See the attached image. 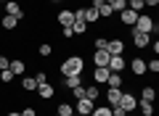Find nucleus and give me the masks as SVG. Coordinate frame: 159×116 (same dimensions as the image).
<instances>
[{
	"instance_id": "f3484780",
	"label": "nucleus",
	"mask_w": 159,
	"mask_h": 116,
	"mask_svg": "<svg viewBox=\"0 0 159 116\" xmlns=\"http://www.w3.org/2000/svg\"><path fill=\"white\" fill-rule=\"evenodd\" d=\"M122 82H125V79H122V74H119V71H111V74H109V79H106L109 87H122Z\"/></svg>"
},
{
	"instance_id": "c9c22d12",
	"label": "nucleus",
	"mask_w": 159,
	"mask_h": 116,
	"mask_svg": "<svg viewBox=\"0 0 159 116\" xmlns=\"http://www.w3.org/2000/svg\"><path fill=\"white\" fill-rule=\"evenodd\" d=\"M34 79H37V84H43V82H48V74L45 71H37V74H34Z\"/></svg>"
},
{
	"instance_id": "bb28decb",
	"label": "nucleus",
	"mask_w": 159,
	"mask_h": 116,
	"mask_svg": "<svg viewBox=\"0 0 159 116\" xmlns=\"http://www.w3.org/2000/svg\"><path fill=\"white\" fill-rule=\"evenodd\" d=\"M109 6H111V11H114V13H122V11L127 8V0H111Z\"/></svg>"
},
{
	"instance_id": "ddd939ff",
	"label": "nucleus",
	"mask_w": 159,
	"mask_h": 116,
	"mask_svg": "<svg viewBox=\"0 0 159 116\" xmlns=\"http://www.w3.org/2000/svg\"><path fill=\"white\" fill-rule=\"evenodd\" d=\"M8 71H13V77L24 74V61H21V58H11V63H8Z\"/></svg>"
},
{
	"instance_id": "2f4dec72",
	"label": "nucleus",
	"mask_w": 159,
	"mask_h": 116,
	"mask_svg": "<svg viewBox=\"0 0 159 116\" xmlns=\"http://www.w3.org/2000/svg\"><path fill=\"white\" fill-rule=\"evenodd\" d=\"M37 53H40V55H51V53H53V48L45 42V45H40V48H37Z\"/></svg>"
},
{
	"instance_id": "0eeeda50",
	"label": "nucleus",
	"mask_w": 159,
	"mask_h": 116,
	"mask_svg": "<svg viewBox=\"0 0 159 116\" xmlns=\"http://www.w3.org/2000/svg\"><path fill=\"white\" fill-rule=\"evenodd\" d=\"M125 66H127V61L122 58V55H111V58H109V63H106L109 71H122Z\"/></svg>"
},
{
	"instance_id": "c85d7f7f",
	"label": "nucleus",
	"mask_w": 159,
	"mask_h": 116,
	"mask_svg": "<svg viewBox=\"0 0 159 116\" xmlns=\"http://www.w3.org/2000/svg\"><path fill=\"white\" fill-rule=\"evenodd\" d=\"M72 95H74V100H82V98H85V87H82V84L72 87Z\"/></svg>"
},
{
	"instance_id": "b1692460",
	"label": "nucleus",
	"mask_w": 159,
	"mask_h": 116,
	"mask_svg": "<svg viewBox=\"0 0 159 116\" xmlns=\"http://www.w3.org/2000/svg\"><path fill=\"white\" fill-rule=\"evenodd\" d=\"M21 87L27 90V92H32V90H37V79H34V77H24L21 79Z\"/></svg>"
},
{
	"instance_id": "49530a36",
	"label": "nucleus",
	"mask_w": 159,
	"mask_h": 116,
	"mask_svg": "<svg viewBox=\"0 0 159 116\" xmlns=\"http://www.w3.org/2000/svg\"><path fill=\"white\" fill-rule=\"evenodd\" d=\"M88 116H90V114H88Z\"/></svg>"
},
{
	"instance_id": "473e14b6",
	"label": "nucleus",
	"mask_w": 159,
	"mask_h": 116,
	"mask_svg": "<svg viewBox=\"0 0 159 116\" xmlns=\"http://www.w3.org/2000/svg\"><path fill=\"white\" fill-rule=\"evenodd\" d=\"M0 79H3V82H11V79H13V71H8V69H3V71H0Z\"/></svg>"
},
{
	"instance_id": "58836bf2",
	"label": "nucleus",
	"mask_w": 159,
	"mask_h": 116,
	"mask_svg": "<svg viewBox=\"0 0 159 116\" xmlns=\"http://www.w3.org/2000/svg\"><path fill=\"white\" fill-rule=\"evenodd\" d=\"M64 37H66V40H69V37H74V32H72V27H64Z\"/></svg>"
},
{
	"instance_id": "cd10ccee",
	"label": "nucleus",
	"mask_w": 159,
	"mask_h": 116,
	"mask_svg": "<svg viewBox=\"0 0 159 116\" xmlns=\"http://www.w3.org/2000/svg\"><path fill=\"white\" fill-rule=\"evenodd\" d=\"M127 8L135 11V13H141L143 11V0H127Z\"/></svg>"
},
{
	"instance_id": "1a4fd4ad",
	"label": "nucleus",
	"mask_w": 159,
	"mask_h": 116,
	"mask_svg": "<svg viewBox=\"0 0 159 116\" xmlns=\"http://www.w3.org/2000/svg\"><path fill=\"white\" fill-rule=\"evenodd\" d=\"M53 92H56V90H53V84L51 82H43V84H37V95H40V98H53Z\"/></svg>"
},
{
	"instance_id": "4c0bfd02",
	"label": "nucleus",
	"mask_w": 159,
	"mask_h": 116,
	"mask_svg": "<svg viewBox=\"0 0 159 116\" xmlns=\"http://www.w3.org/2000/svg\"><path fill=\"white\" fill-rule=\"evenodd\" d=\"M8 63H11V58H6V55H0V71H3V69H8Z\"/></svg>"
},
{
	"instance_id": "412c9836",
	"label": "nucleus",
	"mask_w": 159,
	"mask_h": 116,
	"mask_svg": "<svg viewBox=\"0 0 159 116\" xmlns=\"http://www.w3.org/2000/svg\"><path fill=\"white\" fill-rule=\"evenodd\" d=\"M138 108L143 116H154V103H148V100H138Z\"/></svg>"
},
{
	"instance_id": "e433bc0d",
	"label": "nucleus",
	"mask_w": 159,
	"mask_h": 116,
	"mask_svg": "<svg viewBox=\"0 0 159 116\" xmlns=\"http://www.w3.org/2000/svg\"><path fill=\"white\" fill-rule=\"evenodd\" d=\"M19 114H21V116H37V111H34V108H29V105H27V108H24V111H19Z\"/></svg>"
},
{
	"instance_id": "4468645a",
	"label": "nucleus",
	"mask_w": 159,
	"mask_h": 116,
	"mask_svg": "<svg viewBox=\"0 0 159 116\" xmlns=\"http://www.w3.org/2000/svg\"><path fill=\"white\" fill-rule=\"evenodd\" d=\"M74 21V11H58V24L61 27H72Z\"/></svg>"
},
{
	"instance_id": "c756f323",
	"label": "nucleus",
	"mask_w": 159,
	"mask_h": 116,
	"mask_svg": "<svg viewBox=\"0 0 159 116\" xmlns=\"http://www.w3.org/2000/svg\"><path fill=\"white\" fill-rule=\"evenodd\" d=\"M111 6H109V3H103V6H98V16H111Z\"/></svg>"
},
{
	"instance_id": "393cba45",
	"label": "nucleus",
	"mask_w": 159,
	"mask_h": 116,
	"mask_svg": "<svg viewBox=\"0 0 159 116\" xmlns=\"http://www.w3.org/2000/svg\"><path fill=\"white\" fill-rule=\"evenodd\" d=\"M141 100H148V103H154V100H157V90H154V87H143Z\"/></svg>"
},
{
	"instance_id": "7c9ffc66",
	"label": "nucleus",
	"mask_w": 159,
	"mask_h": 116,
	"mask_svg": "<svg viewBox=\"0 0 159 116\" xmlns=\"http://www.w3.org/2000/svg\"><path fill=\"white\" fill-rule=\"evenodd\" d=\"M146 71H151V74H157V71H159V61H157V58L146 63Z\"/></svg>"
},
{
	"instance_id": "dca6fc26",
	"label": "nucleus",
	"mask_w": 159,
	"mask_h": 116,
	"mask_svg": "<svg viewBox=\"0 0 159 116\" xmlns=\"http://www.w3.org/2000/svg\"><path fill=\"white\" fill-rule=\"evenodd\" d=\"M109 58H111V55H109L106 50H96V53H93V61H96V66H106Z\"/></svg>"
},
{
	"instance_id": "a19ab883",
	"label": "nucleus",
	"mask_w": 159,
	"mask_h": 116,
	"mask_svg": "<svg viewBox=\"0 0 159 116\" xmlns=\"http://www.w3.org/2000/svg\"><path fill=\"white\" fill-rule=\"evenodd\" d=\"M98 6H103V0H93V8H98Z\"/></svg>"
},
{
	"instance_id": "f257e3e1",
	"label": "nucleus",
	"mask_w": 159,
	"mask_h": 116,
	"mask_svg": "<svg viewBox=\"0 0 159 116\" xmlns=\"http://www.w3.org/2000/svg\"><path fill=\"white\" fill-rule=\"evenodd\" d=\"M82 69H85V61H82L80 55H69L66 61L61 63V74L64 77H69V74H82Z\"/></svg>"
},
{
	"instance_id": "f8f14e48",
	"label": "nucleus",
	"mask_w": 159,
	"mask_h": 116,
	"mask_svg": "<svg viewBox=\"0 0 159 116\" xmlns=\"http://www.w3.org/2000/svg\"><path fill=\"white\" fill-rule=\"evenodd\" d=\"M119 19H122V24L133 27V24H135V19H138V13H135V11H130V8H125V11L119 13Z\"/></svg>"
},
{
	"instance_id": "aec40b11",
	"label": "nucleus",
	"mask_w": 159,
	"mask_h": 116,
	"mask_svg": "<svg viewBox=\"0 0 159 116\" xmlns=\"http://www.w3.org/2000/svg\"><path fill=\"white\" fill-rule=\"evenodd\" d=\"M98 95H101L98 84H90V87H85V98H88V100H93V103H96V100H98Z\"/></svg>"
},
{
	"instance_id": "79ce46f5",
	"label": "nucleus",
	"mask_w": 159,
	"mask_h": 116,
	"mask_svg": "<svg viewBox=\"0 0 159 116\" xmlns=\"http://www.w3.org/2000/svg\"><path fill=\"white\" fill-rule=\"evenodd\" d=\"M8 116H21V114H19V111H11V114H8Z\"/></svg>"
},
{
	"instance_id": "f704fd0d",
	"label": "nucleus",
	"mask_w": 159,
	"mask_h": 116,
	"mask_svg": "<svg viewBox=\"0 0 159 116\" xmlns=\"http://www.w3.org/2000/svg\"><path fill=\"white\" fill-rule=\"evenodd\" d=\"M127 111L122 108V105H111V116H125Z\"/></svg>"
},
{
	"instance_id": "9b49d317",
	"label": "nucleus",
	"mask_w": 159,
	"mask_h": 116,
	"mask_svg": "<svg viewBox=\"0 0 159 116\" xmlns=\"http://www.w3.org/2000/svg\"><path fill=\"white\" fill-rule=\"evenodd\" d=\"M119 98H122V87H109V92H106L109 105H117V103H119Z\"/></svg>"
},
{
	"instance_id": "f03ea898",
	"label": "nucleus",
	"mask_w": 159,
	"mask_h": 116,
	"mask_svg": "<svg viewBox=\"0 0 159 116\" xmlns=\"http://www.w3.org/2000/svg\"><path fill=\"white\" fill-rule=\"evenodd\" d=\"M154 19L151 16H143V13H138V19H135V24H133V29H138V32H146V34H151L154 32Z\"/></svg>"
},
{
	"instance_id": "5701e85b",
	"label": "nucleus",
	"mask_w": 159,
	"mask_h": 116,
	"mask_svg": "<svg viewBox=\"0 0 159 116\" xmlns=\"http://www.w3.org/2000/svg\"><path fill=\"white\" fill-rule=\"evenodd\" d=\"M80 79H82V74H69V77H64V87H77Z\"/></svg>"
},
{
	"instance_id": "ea45409f",
	"label": "nucleus",
	"mask_w": 159,
	"mask_h": 116,
	"mask_svg": "<svg viewBox=\"0 0 159 116\" xmlns=\"http://www.w3.org/2000/svg\"><path fill=\"white\" fill-rule=\"evenodd\" d=\"M157 3H159V0H143V6H151V8L157 6Z\"/></svg>"
},
{
	"instance_id": "6e6552de",
	"label": "nucleus",
	"mask_w": 159,
	"mask_h": 116,
	"mask_svg": "<svg viewBox=\"0 0 159 116\" xmlns=\"http://www.w3.org/2000/svg\"><path fill=\"white\" fill-rule=\"evenodd\" d=\"M6 13H8V16H16V19H24L21 6H19V3H13V0H8V3H6Z\"/></svg>"
},
{
	"instance_id": "2eb2a0df",
	"label": "nucleus",
	"mask_w": 159,
	"mask_h": 116,
	"mask_svg": "<svg viewBox=\"0 0 159 116\" xmlns=\"http://www.w3.org/2000/svg\"><path fill=\"white\" fill-rule=\"evenodd\" d=\"M109 74H111V71H109L106 66H96V74H93V77H96V82H98V84H106Z\"/></svg>"
},
{
	"instance_id": "37998d69",
	"label": "nucleus",
	"mask_w": 159,
	"mask_h": 116,
	"mask_svg": "<svg viewBox=\"0 0 159 116\" xmlns=\"http://www.w3.org/2000/svg\"><path fill=\"white\" fill-rule=\"evenodd\" d=\"M125 116H135V111H133V114H125Z\"/></svg>"
},
{
	"instance_id": "c03bdc74",
	"label": "nucleus",
	"mask_w": 159,
	"mask_h": 116,
	"mask_svg": "<svg viewBox=\"0 0 159 116\" xmlns=\"http://www.w3.org/2000/svg\"><path fill=\"white\" fill-rule=\"evenodd\" d=\"M0 3H3V0H0ZM6 3H8V0H6Z\"/></svg>"
},
{
	"instance_id": "6ab92c4d",
	"label": "nucleus",
	"mask_w": 159,
	"mask_h": 116,
	"mask_svg": "<svg viewBox=\"0 0 159 116\" xmlns=\"http://www.w3.org/2000/svg\"><path fill=\"white\" fill-rule=\"evenodd\" d=\"M90 116H111V105H93Z\"/></svg>"
},
{
	"instance_id": "20e7f679",
	"label": "nucleus",
	"mask_w": 159,
	"mask_h": 116,
	"mask_svg": "<svg viewBox=\"0 0 159 116\" xmlns=\"http://www.w3.org/2000/svg\"><path fill=\"white\" fill-rule=\"evenodd\" d=\"M117 105H122L127 114H133V111L138 108V98H135V95H130V92H122V98H119Z\"/></svg>"
},
{
	"instance_id": "39448f33",
	"label": "nucleus",
	"mask_w": 159,
	"mask_h": 116,
	"mask_svg": "<svg viewBox=\"0 0 159 116\" xmlns=\"http://www.w3.org/2000/svg\"><path fill=\"white\" fill-rule=\"evenodd\" d=\"M148 42H151V34L133 29V45H135V48H148Z\"/></svg>"
},
{
	"instance_id": "a211bd4d",
	"label": "nucleus",
	"mask_w": 159,
	"mask_h": 116,
	"mask_svg": "<svg viewBox=\"0 0 159 116\" xmlns=\"http://www.w3.org/2000/svg\"><path fill=\"white\" fill-rule=\"evenodd\" d=\"M85 29H88V24L82 21L80 16H74V21H72V32H74V34H85Z\"/></svg>"
},
{
	"instance_id": "a18cd8bd",
	"label": "nucleus",
	"mask_w": 159,
	"mask_h": 116,
	"mask_svg": "<svg viewBox=\"0 0 159 116\" xmlns=\"http://www.w3.org/2000/svg\"><path fill=\"white\" fill-rule=\"evenodd\" d=\"M72 116H77V114H72Z\"/></svg>"
},
{
	"instance_id": "4be33fe9",
	"label": "nucleus",
	"mask_w": 159,
	"mask_h": 116,
	"mask_svg": "<svg viewBox=\"0 0 159 116\" xmlns=\"http://www.w3.org/2000/svg\"><path fill=\"white\" fill-rule=\"evenodd\" d=\"M72 114H74V108L69 103H58L56 105V116H72Z\"/></svg>"
},
{
	"instance_id": "9d476101",
	"label": "nucleus",
	"mask_w": 159,
	"mask_h": 116,
	"mask_svg": "<svg viewBox=\"0 0 159 116\" xmlns=\"http://www.w3.org/2000/svg\"><path fill=\"white\" fill-rule=\"evenodd\" d=\"M130 69H133V74H135V77H143V74H146V61H143V58H133Z\"/></svg>"
},
{
	"instance_id": "a878e982",
	"label": "nucleus",
	"mask_w": 159,
	"mask_h": 116,
	"mask_svg": "<svg viewBox=\"0 0 159 116\" xmlns=\"http://www.w3.org/2000/svg\"><path fill=\"white\" fill-rule=\"evenodd\" d=\"M0 24H3V29H16L19 19H16V16H8V13H6V16H3V21H0Z\"/></svg>"
},
{
	"instance_id": "7ed1b4c3",
	"label": "nucleus",
	"mask_w": 159,
	"mask_h": 116,
	"mask_svg": "<svg viewBox=\"0 0 159 116\" xmlns=\"http://www.w3.org/2000/svg\"><path fill=\"white\" fill-rule=\"evenodd\" d=\"M93 105H96L93 100L82 98V100H74V105H72V108H74V114H77V116H88V114L93 111Z\"/></svg>"
},
{
	"instance_id": "423d86ee",
	"label": "nucleus",
	"mask_w": 159,
	"mask_h": 116,
	"mask_svg": "<svg viewBox=\"0 0 159 116\" xmlns=\"http://www.w3.org/2000/svg\"><path fill=\"white\" fill-rule=\"evenodd\" d=\"M122 50H125V42H122V40L114 37V40H109V42H106V53L109 55H122Z\"/></svg>"
},
{
	"instance_id": "72a5a7b5",
	"label": "nucleus",
	"mask_w": 159,
	"mask_h": 116,
	"mask_svg": "<svg viewBox=\"0 0 159 116\" xmlns=\"http://www.w3.org/2000/svg\"><path fill=\"white\" fill-rule=\"evenodd\" d=\"M106 37H96V50H106Z\"/></svg>"
}]
</instances>
